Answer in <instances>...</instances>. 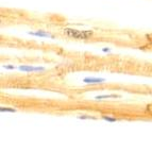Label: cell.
Returning a JSON list of instances; mask_svg holds the SVG:
<instances>
[{
	"instance_id": "6da1fadb",
	"label": "cell",
	"mask_w": 152,
	"mask_h": 152,
	"mask_svg": "<svg viewBox=\"0 0 152 152\" xmlns=\"http://www.w3.org/2000/svg\"><path fill=\"white\" fill-rule=\"evenodd\" d=\"M64 33L68 37L77 38V39H86L91 36V31H80L77 29H71V28H66L64 29Z\"/></svg>"
},
{
	"instance_id": "7a4b0ae2",
	"label": "cell",
	"mask_w": 152,
	"mask_h": 152,
	"mask_svg": "<svg viewBox=\"0 0 152 152\" xmlns=\"http://www.w3.org/2000/svg\"><path fill=\"white\" fill-rule=\"evenodd\" d=\"M83 82L87 84H98V83H103V82H105V80L102 78H84Z\"/></svg>"
},
{
	"instance_id": "3957f363",
	"label": "cell",
	"mask_w": 152,
	"mask_h": 152,
	"mask_svg": "<svg viewBox=\"0 0 152 152\" xmlns=\"http://www.w3.org/2000/svg\"><path fill=\"white\" fill-rule=\"evenodd\" d=\"M19 69L21 71H27V72H30V71H44L45 68L43 67H33V66H19Z\"/></svg>"
},
{
	"instance_id": "277c9868",
	"label": "cell",
	"mask_w": 152,
	"mask_h": 152,
	"mask_svg": "<svg viewBox=\"0 0 152 152\" xmlns=\"http://www.w3.org/2000/svg\"><path fill=\"white\" fill-rule=\"evenodd\" d=\"M29 34L31 35H35V36H39V37H52L51 34L47 32H44V31H36V32H29Z\"/></svg>"
},
{
	"instance_id": "5b68a950",
	"label": "cell",
	"mask_w": 152,
	"mask_h": 152,
	"mask_svg": "<svg viewBox=\"0 0 152 152\" xmlns=\"http://www.w3.org/2000/svg\"><path fill=\"white\" fill-rule=\"evenodd\" d=\"M119 96L117 95H105V96H97V100H101V99H107V98H118Z\"/></svg>"
},
{
	"instance_id": "8992f818",
	"label": "cell",
	"mask_w": 152,
	"mask_h": 152,
	"mask_svg": "<svg viewBox=\"0 0 152 152\" xmlns=\"http://www.w3.org/2000/svg\"><path fill=\"white\" fill-rule=\"evenodd\" d=\"M79 119H96L94 116H89V115H82L78 117Z\"/></svg>"
},
{
	"instance_id": "52a82bcc",
	"label": "cell",
	"mask_w": 152,
	"mask_h": 152,
	"mask_svg": "<svg viewBox=\"0 0 152 152\" xmlns=\"http://www.w3.org/2000/svg\"><path fill=\"white\" fill-rule=\"evenodd\" d=\"M102 118H103L104 120H107V121H110V122H115L118 120V119H116V118H112V117H109V116H102Z\"/></svg>"
},
{
	"instance_id": "ba28073f",
	"label": "cell",
	"mask_w": 152,
	"mask_h": 152,
	"mask_svg": "<svg viewBox=\"0 0 152 152\" xmlns=\"http://www.w3.org/2000/svg\"><path fill=\"white\" fill-rule=\"evenodd\" d=\"M0 111H1V112H11V113H13V112H16V110L8 109V107H1V109H0Z\"/></svg>"
},
{
	"instance_id": "9c48e42d",
	"label": "cell",
	"mask_w": 152,
	"mask_h": 152,
	"mask_svg": "<svg viewBox=\"0 0 152 152\" xmlns=\"http://www.w3.org/2000/svg\"><path fill=\"white\" fill-rule=\"evenodd\" d=\"M3 67L7 69H14V66H11V65H5V66H3Z\"/></svg>"
},
{
	"instance_id": "30bf717a",
	"label": "cell",
	"mask_w": 152,
	"mask_h": 152,
	"mask_svg": "<svg viewBox=\"0 0 152 152\" xmlns=\"http://www.w3.org/2000/svg\"><path fill=\"white\" fill-rule=\"evenodd\" d=\"M102 51H104V52H110V49L109 48H103L102 49Z\"/></svg>"
}]
</instances>
